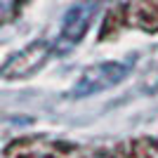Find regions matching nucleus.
<instances>
[{"mask_svg": "<svg viewBox=\"0 0 158 158\" xmlns=\"http://www.w3.org/2000/svg\"><path fill=\"white\" fill-rule=\"evenodd\" d=\"M137 64V57H125V59H116V61H102L94 64L90 69L80 73V78L76 80V85L71 87V97L83 99V97H92L109 90V87L118 85L132 73Z\"/></svg>", "mask_w": 158, "mask_h": 158, "instance_id": "1", "label": "nucleus"}, {"mask_svg": "<svg viewBox=\"0 0 158 158\" xmlns=\"http://www.w3.org/2000/svg\"><path fill=\"white\" fill-rule=\"evenodd\" d=\"M52 52H54V47H50L47 43H33L26 50H21V52H17L14 57L7 59V64L2 66V78L5 80L28 78L50 59Z\"/></svg>", "mask_w": 158, "mask_h": 158, "instance_id": "3", "label": "nucleus"}, {"mask_svg": "<svg viewBox=\"0 0 158 158\" xmlns=\"http://www.w3.org/2000/svg\"><path fill=\"white\" fill-rule=\"evenodd\" d=\"M24 158H50V156H24Z\"/></svg>", "mask_w": 158, "mask_h": 158, "instance_id": "4", "label": "nucleus"}, {"mask_svg": "<svg viewBox=\"0 0 158 158\" xmlns=\"http://www.w3.org/2000/svg\"><path fill=\"white\" fill-rule=\"evenodd\" d=\"M94 14H97V2L94 0H85V2H78L73 5L64 17V24H61V31L57 35V43H54V52L57 54H64L69 50L78 45L83 35L87 33L90 24H92Z\"/></svg>", "mask_w": 158, "mask_h": 158, "instance_id": "2", "label": "nucleus"}]
</instances>
